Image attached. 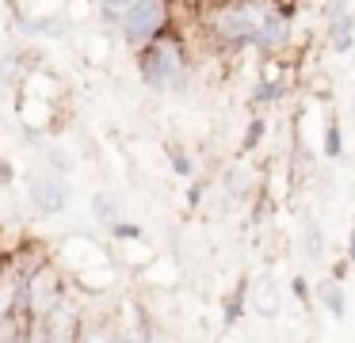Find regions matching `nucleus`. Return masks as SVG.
I'll use <instances>...</instances> for the list:
<instances>
[{"mask_svg": "<svg viewBox=\"0 0 355 343\" xmlns=\"http://www.w3.org/2000/svg\"><path fill=\"white\" fill-rule=\"evenodd\" d=\"M210 27L230 46H271L279 42L286 23L268 0H225L210 15Z\"/></svg>", "mask_w": 355, "mask_h": 343, "instance_id": "nucleus-1", "label": "nucleus"}, {"mask_svg": "<svg viewBox=\"0 0 355 343\" xmlns=\"http://www.w3.org/2000/svg\"><path fill=\"white\" fill-rule=\"evenodd\" d=\"M141 80L153 91H176L184 88V50L176 38H153L138 58Z\"/></svg>", "mask_w": 355, "mask_h": 343, "instance_id": "nucleus-2", "label": "nucleus"}, {"mask_svg": "<svg viewBox=\"0 0 355 343\" xmlns=\"http://www.w3.org/2000/svg\"><path fill=\"white\" fill-rule=\"evenodd\" d=\"M119 27H123L126 42L149 46L164 27V0H138V4H130L123 12V19H119Z\"/></svg>", "mask_w": 355, "mask_h": 343, "instance_id": "nucleus-3", "label": "nucleus"}, {"mask_svg": "<svg viewBox=\"0 0 355 343\" xmlns=\"http://www.w3.org/2000/svg\"><path fill=\"white\" fill-rule=\"evenodd\" d=\"M27 198L39 213H62L65 202H69V183H65V175L42 172L27 183Z\"/></svg>", "mask_w": 355, "mask_h": 343, "instance_id": "nucleus-4", "label": "nucleus"}, {"mask_svg": "<svg viewBox=\"0 0 355 343\" xmlns=\"http://www.w3.org/2000/svg\"><path fill=\"white\" fill-rule=\"evenodd\" d=\"M248 301H252V309L260 313V317H275V313L283 309V294H279V286H275V279H271V274H260V279L252 282Z\"/></svg>", "mask_w": 355, "mask_h": 343, "instance_id": "nucleus-5", "label": "nucleus"}, {"mask_svg": "<svg viewBox=\"0 0 355 343\" xmlns=\"http://www.w3.org/2000/svg\"><path fill=\"white\" fill-rule=\"evenodd\" d=\"M317 301L329 309V317L332 320H344V313H347V301H344V286H340L336 279H324L321 286H317Z\"/></svg>", "mask_w": 355, "mask_h": 343, "instance_id": "nucleus-6", "label": "nucleus"}, {"mask_svg": "<svg viewBox=\"0 0 355 343\" xmlns=\"http://www.w3.org/2000/svg\"><path fill=\"white\" fill-rule=\"evenodd\" d=\"M332 42H336V50H347V46H352V19H347L344 8H340L336 19H332Z\"/></svg>", "mask_w": 355, "mask_h": 343, "instance_id": "nucleus-7", "label": "nucleus"}, {"mask_svg": "<svg viewBox=\"0 0 355 343\" xmlns=\"http://www.w3.org/2000/svg\"><path fill=\"white\" fill-rule=\"evenodd\" d=\"M115 340L119 335H111L103 324H92V328L80 324V335H77V343H115Z\"/></svg>", "mask_w": 355, "mask_h": 343, "instance_id": "nucleus-8", "label": "nucleus"}, {"mask_svg": "<svg viewBox=\"0 0 355 343\" xmlns=\"http://www.w3.org/2000/svg\"><path fill=\"white\" fill-rule=\"evenodd\" d=\"M306 252H309V259H321V252H324V236L313 221H309V229H306Z\"/></svg>", "mask_w": 355, "mask_h": 343, "instance_id": "nucleus-9", "label": "nucleus"}, {"mask_svg": "<svg viewBox=\"0 0 355 343\" xmlns=\"http://www.w3.org/2000/svg\"><path fill=\"white\" fill-rule=\"evenodd\" d=\"M96 4H100V12L103 15H107V19H123V12H126V8H130V4H138V0H96Z\"/></svg>", "mask_w": 355, "mask_h": 343, "instance_id": "nucleus-10", "label": "nucleus"}, {"mask_svg": "<svg viewBox=\"0 0 355 343\" xmlns=\"http://www.w3.org/2000/svg\"><path fill=\"white\" fill-rule=\"evenodd\" d=\"M324 152H329V157H336V152H340V130H336V122H329V134H324Z\"/></svg>", "mask_w": 355, "mask_h": 343, "instance_id": "nucleus-11", "label": "nucleus"}, {"mask_svg": "<svg viewBox=\"0 0 355 343\" xmlns=\"http://www.w3.org/2000/svg\"><path fill=\"white\" fill-rule=\"evenodd\" d=\"M294 297H298V301H309V294H306V279H294Z\"/></svg>", "mask_w": 355, "mask_h": 343, "instance_id": "nucleus-12", "label": "nucleus"}, {"mask_svg": "<svg viewBox=\"0 0 355 343\" xmlns=\"http://www.w3.org/2000/svg\"><path fill=\"white\" fill-rule=\"evenodd\" d=\"M115 343H149V340H146V335H119Z\"/></svg>", "mask_w": 355, "mask_h": 343, "instance_id": "nucleus-13", "label": "nucleus"}, {"mask_svg": "<svg viewBox=\"0 0 355 343\" xmlns=\"http://www.w3.org/2000/svg\"><path fill=\"white\" fill-rule=\"evenodd\" d=\"M352 259H355V233H352Z\"/></svg>", "mask_w": 355, "mask_h": 343, "instance_id": "nucleus-14", "label": "nucleus"}, {"mask_svg": "<svg viewBox=\"0 0 355 343\" xmlns=\"http://www.w3.org/2000/svg\"><path fill=\"white\" fill-rule=\"evenodd\" d=\"M4 267H8V263H4V259H0V274H4Z\"/></svg>", "mask_w": 355, "mask_h": 343, "instance_id": "nucleus-15", "label": "nucleus"}]
</instances>
